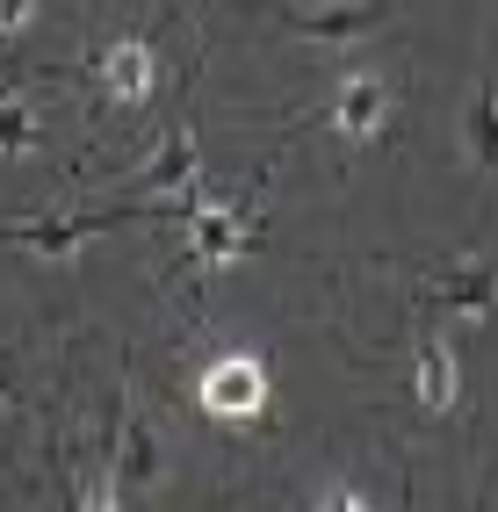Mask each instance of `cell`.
<instances>
[{"instance_id":"obj_1","label":"cell","mask_w":498,"mask_h":512,"mask_svg":"<svg viewBox=\"0 0 498 512\" xmlns=\"http://www.w3.org/2000/svg\"><path fill=\"white\" fill-rule=\"evenodd\" d=\"M195 397H203L210 419L246 426V419L268 412V368H260L253 354H217L203 375H195Z\"/></svg>"},{"instance_id":"obj_2","label":"cell","mask_w":498,"mask_h":512,"mask_svg":"<svg viewBox=\"0 0 498 512\" xmlns=\"http://www.w3.org/2000/svg\"><path fill=\"white\" fill-rule=\"evenodd\" d=\"M94 73H102V87H109L116 109H145L152 87H159V58H152L145 37H116L102 58H94Z\"/></svg>"},{"instance_id":"obj_3","label":"cell","mask_w":498,"mask_h":512,"mask_svg":"<svg viewBox=\"0 0 498 512\" xmlns=\"http://www.w3.org/2000/svg\"><path fill=\"white\" fill-rule=\"evenodd\" d=\"M325 116H332V130H340L347 145H369V138H383V123H390V87L376 73H347Z\"/></svg>"},{"instance_id":"obj_4","label":"cell","mask_w":498,"mask_h":512,"mask_svg":"<svg viewBox=\"0 0 498 512\" xmlns=\"http://www.w3.org/2000/svg\"><path fill=\"white\" fill-rule=\"evenodd\" d=\"M188 231H195V260H203V267H224V260H239L253 246V224L217 210V202H203V210L188 217Z\"/></svg>"},{"instance_id":"obj_5","label":"cell","mask_w":498,"mask_h":512,"mask_svg":"<svg viewBox=\"0 0 498 512\" xmlns=\"http://www.w3.org/2000/svg\"><path fill=\"white\" fill-rule=\"evenodd\" d=\"M390 15V0H361V8H325V15H282L296 37H318V44H354V37H369V29Z\"/></svg>"},{"instance_id":"obj_6","label":"cell","mask_w":498,"mask_h":512,"mask_svg":"<svg viewBox=\"0 0 498 512\" xmlns=\"http://www.w3.org/2000/svg\"><path fill=\"white\" fill-rule=\"evenodd\" d=\"M434 296L448 303V311H462V318H484V311H498V267L470 260V267H455V275H441Z\"/></svg>"},{"instance_id":"obj_7","label":"cell","mask_w":498,"mask_h":512,"mask_svg":"<svg viewBox=\"0 0 498 512\" xmlns=\"http://www.w3.org/2000/svg\"><path fill=\"white\" fill-rule=\"evenodd\" d=\"M412 390H419V404H426L434 419H448V412H455V347H448V339H426V347H419Z\"/></svg>"},{"instance_id":"obj_8","label":"cell","mask_w":498,"mask_h":512,"mask_svg":"<svg viewBox=\"0 0 498 512\" xmlns=\"http://www.w3.org/2000/svg\"><path fill=\"white\" fill-rule=\"evenodd\" d=\"M116 476L123 484H152L159 476V433L145 412H123V455H116Z\"/></svg>"},{"instance_id":"obj_9","label":"cell","mask_w":498,"mask_h":512,"mask_svg":"<svg viewBox=\"0 0 498 512\" xmlns=\"http://www.w3.org/2000/svg\"><path fill=\"white\" fill-rule=\"evenodd\" d=\"M195 181H203V152H195L188 130H174L166 152L152 159V188H195Z\"/></svg>"},{"instance_id":"obj_10","label":"cell","mask_w":498,"mask_h":512,"mask_svg":"<svg viewBox=\"0 0 498 512\" xmlns=\"http://www.w3.org/2000/svg\"><path fill=\"white\" fill-rule=\"evenodd\" d=\"M470 159L477 166H498V87L484 80L477 101H470Z\"/></svg>"},{"instance_id":"obj_11","label":"cell","mask_w":498,"mask_h":512,"mask_svg":"<svg viewBox=\"0 0 498 512\" xmlns=\"http://www.w3.org/2000/svg\"><path fill=\"white\" fill-rule=\"evenodd\" d=\"M37 145H44L37 116H22V109H0V152H37Z\"/></svg>"},{"instance_id":"obj_12","label":"cell","mask_w":498,"mask_h":512,"mask_svg":"<svg viewBox=\"0 0 498 512\" xmlns=\"http://www.w3.org/2000/svg\"><path fill=\"white\" fill-rule=\"evenodd\" d=\"M116 498H123V476H116V469H102V476H94V491H87V505H80V512H116Z\"/></svg>"},{"instance_id":"obj_13","label":"cell","mask_w":498,"mask_h":512,"mask_svg":"<svg viewBox=\"0 0 498 512\" xmlns=\"http://www.w3.org/2000/svg\"><path fill=\"white\" fill-rule=\"evenodd\" d=\"M29 22H37V0H0V37H15Z\"/></svg>"},{"instance_id":"obj_14","label":"cell","mask_w":498,"mask_h":512,"mask_svg":"<svg viewBox=\"0 0 498 512\" xmlns=\"http://www.w3.org/2000/svg\"><path fill=\"white\" fill-rule=\"evenodd\" d=\"M318 512H376V505L361 498V491H347V484H340V491H325V498H318Z\"/></svg>"},{"instance_id":"obj_15","label":"cell","mask_w":498,"mask_h":512,"mask_svg":"<svg viewBox=\"0 0 498 512\" xmlns=\"http://www.w3.org/2000/svg\"><path fill=\"white\" fill-rule=\"evenodd\" d=\"M0 412H15V383H8V354H0Z\"/></svg>"}]
</instances>
